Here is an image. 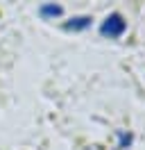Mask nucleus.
Wrapping results in <instances>:
<instances>
[{"label":"nucleus","mask_w":145,"mask_h":150,"mask_svg":"<svg viewBox=\"0 0 145 150\" xmlns=\"http://www.w3.org/2000/svg\"><path fill=\"white\" fill-rule=\"evenodd\" d=\"M116 137H118V148H120V150H127L132 143H134V134H132V132L118 130V132H116Z\"/></svg>","instance_id":"nucleus-4"},{"label":"nucleus","mask_w":145,"mask_h":150,"mask_svg":"<svg viewBox=\"0 0 145 150\" xmlns=\"http://www.w3.org/2000/svg\"><path fill=\"white\" fill-rule=\"evenodd\" d=\"M61 14H63V7L61 5H54V2H45V5L39 7V16L41 18H57Z\"/></svg>","instance_id":"nucleus-3"},{"label":"nucleus","mask_w":145,"mask_h":150,"mask_svg":"<svg viewBox=\"0 0 145 150\" xmlns=\"http://www.w3.org/2000/svg\"><path fill=\"white\" fill-rule=\"evenodd\" d=\"M91 16H72L70 21L63 23V30L66 32H84V30L91 28Z\"/></svg>","instance_id":"nucleus-2"},{"label":"nucleus","mask_w":145,"mask_h":150,"mask_svg":"<svg viewBox=\"0 0 145 150\" xmlns=\"http://www.w3.org/2000/svg\"><path fill=\"white\" fill-rule=\"evenodd\" d=\"M125 32H127V21L118 11L109 14L107 18L102 21V25H100V34L107 37V39H120Z\"/></svg>","instance_id":"nucleus-1"}]
</instances>
